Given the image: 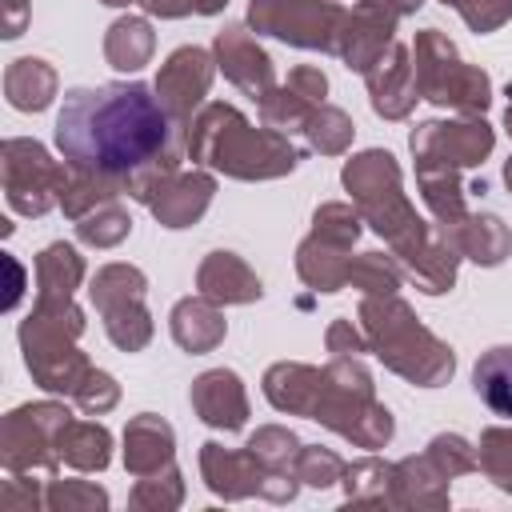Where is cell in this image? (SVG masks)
Masks as SVG:
<instances>
[{
	"mask_svg": "<svg viewBox=\"0 0 512 512\" xmlns=\"http://www.w3.org/2000/svg\"><path fill=\"white\" fill-rule=\"evenodd\" d=\"M308 420H320V424L336 428L340 436H348L364 448H380L392 436V416H388V408H380L372 400L368 372L356 360H344V356L324 368L320 396H316Z\"/></svg>",
	"mask_w": 512,
	"mask_h": 512,
	"instance_id": "5b68a950",
	"label": "cell"
},
{
	"mask_svg": "<svg viewBox=\"0 0 512 512\" xmlns=\"http://www.w3.org/2000/svg\"><path fill=\"white\" fill-rule=\"evenodd\" d=\"M212 80V60L204 48H176L168 56V64L156 76V92L164 100V108L172 112V120L184 128L192 120V108L204 100Z\"/></svg>",
	"mask_w": 512,
	"mask_h": 512,
	"instance_id": "7c38bea8",
	"label": "cell"
},
{
	"mask_svg": "<svg viewBox=\"0 0 512 512\" xmlns=\"http://www.w3.org/2000/svg\"><path fill=\"white\" fill-rule=\"evenodd\" d=\"M340 472H344L340 456L320 452V448H304V452H300V468H296V476H300V480H308V484L324 488V484H332Z\"/></svg>",
	"mask_w": 512,
	"mask_h": 512,
	"instance_id": "8d00e7d4",
	"label": "cell"
},
{
	"mask_svg": "<svg viewBox=\"0 0 512 512\" xmlns=\"http://www.w3.org/2000/svg\"><path fill=\"white\" fill-rule=\"evenodd\" d=\"M196 284H200V296H208L212 304H248V300H260V280L232 252H212L200 264Z\"/></svg>",
	"mask_w": 512,
	"mask_h": 512,
	"instance_id": "e0dca14e",
	"label": "cell"
},
{
	"mask_svg": "<svg viewBox=\"0 0 512 512\" xmlns=\"http://www.w3.org/2000/svg\"><path fill=\"white\" fill-rule=\"evenodd\" d=\"M200 464H204L208 488L220 492V496H240V484H236V480H244L248 492L264 488V484H260V480H264V472H260L264 464H260L252 452H224L220 444H204Z\"/></svg>",
	"mask_w": 512,
	"mask_h": 512,
	"instance_id": "ffe728a7",
	"label": "cell"
},
{
	"mask_svg": "<svg viewBox=\"0 0 512 512\" xmlns=\"http://www.w3.org/2000/svg\"><path fill=\"white\" fill-rule=\"evenodd\" d=\"M192 408L200 412L204 424L224 428V432H236V428L244 424V416H248V400H244L240 376L228 372V368L204 372V376L192 384Z\"/></svg>",
	"mask_w": 512,
	"mask_h": 512,
	"instance_id": "2e32d148",
	"label": "cell"
},
{
	"mask_svg": "<svg viewBox=\"0 0 512 512\" xmlns=\"http://www.w3.org/2000/svg\"><path fill=\"white\" fill-rule=\"evenodd\" d=\"M216 56H220L224 76H228L236 88H244L248 96L264 100V96L272 92V60H268V52H264L244 28L220 32V36H216Z\"/></svg>",
	"mask_w": 512,
	"mask_h": 512,
	"instance_id": "5bb4252c",
	"label": "cell"
},
{
	"mask_svg": "<svg viewBox=\"0 0 512 512\" xmlns=\"http://www.w3.org/2000/svg\"><path fill=\"white\" fill-rule=\"evenodd\" d=\"M252 24L296 48L336 52L344 12L332 0H252Z\"/></svg>",
	"mask_w": 512,
	"mask_h": 512,
	"instance_id": "ba28073f",
	"label": "cell"
},
{
	"mask_svg": "<svg viewBox=\"0 0 512 512\" xmlns=\"http://www.w3.org/2000/svg\"><path fill=\"white\" fill-rule=\"evenodd\" d=\"M384 4H388V8L396 12V16H404V12H416V8L424 4V0H384Z\"/></svg>",
	"mask_w": 512,
	"mask_h": 512,
	"instance_id": "60d3db41",
	"label": "cell"
},
{
	"mask_svg": "<svg viewBox=\"0 0 512 512\" xmlns=\"http://www.w3.org/2000/svg\"><path fill=\"white\" fill-rule=\"evenodd\" d=\"M392 28H396V12L384 0H360L340 24L336 52L348 60V68L368 72L384 56V48H392Z\"/></svg>",
	"mask_w": 512,
	"mask_h": 512,
	"instance_id": "8fae6325",
	"label": "cell"
},
{
	"mask_svg": "<svg viewBox=\"0 0 512 512\" xmlns=\"http://www.w3.org/2000/svg\"><path fill=\"white\" fill-rule=\"evenodd\" d=\"M172 336L184 352H212L224 340V320L212 308L208 296L200 300H180L172 308Z\"/></svg>",
	"mask_w": 512,
	"mask_h": 512,
	"instance_id": "44dd1931",
	"label": "cell"
},
{
	"mask_svg": "<svg viewBox=\"0 0 512 512\" xmlns=\"http://www.w3.org/2000/svg\"><path fill=\"white\" fill-rule=\"evenodd\" d=\"M344 188L352 192V200L360 204V212L368 216V224L392 240L396 256L408 260L424 240L428 228L424 220L412 212V204L400 192V168L388 152H360L344 164Z\"/></svg>",
	"mask_w": 512,
	"mask_h": 512,
	"instance_id": "277c9868",
	"label": "cell"
},
{
	"mask_svg": "<svg viewBox=\"0 0 512 512\" xmlns=\"http://www.w3.org/2000/svg\"><path fill=\"white\" fill-rule=\"evenodd\" d=\"M296 436L292 432H284V428H260L252 440H248V452L268 468V472H280V468H288V460L296 456Z\"/></svg>",
	"mask_w": 512,
	"mask_h": 512,
	"instance_id": "d6a6232c",
	"label": "cell"
},
{
	"mask_svg": "<svg viewBox=\"0 0 512 512\" xmlns=\"http://www.w3.org/2000/svg\"><path fill=\"white\" fill-rule=\"evenodd\" d=\"M8 100L16 104V108H24V112H40V108H48V100H52V88H56V76H52V68L44 64V60H16L12 68H8Z\"/></svg>",
	"mask_w": 512,
	"mask_h": 512,
	"instance_id": "4316f807",
	"label": "cell"
},
{
	"mask_svg": "<svg viewBox=\"0 0 512 512\" xmlns=\"http://www.w3.org/2000/svg\"><path fill=\"white\" fill-rule=\"evenodd\" d=\"M304 132H308L312 148H320V152H344L348 140H352V120L340 108H316L312 120L304 124Z\"/></svg>",
	"mask_w": 512,
	"mask_h": 512,
	"instance_id": "4dcf8cb0",
	"label": "cell"
},
{
	"mask_svg": "<svg viewBox=\"0 0 512 512\" xmlns=\"http://www.w3.org/2000/svg\"><path fill=\"white\" fill-rule=\"evenodd\" d=\"M476 396L504 420H512V344L488 348L472 368Z\"/></svg>",
	"mask_w": 512,
	"mask_h": 512,
	"instance_id": "cb8c5ba5",
	"label": "cell"
},
{
	"mask_svg": "<svg viewBox=\"0 0 512 512\" xmlns=\"http://www.w3.org/2000/svg\"><path fill=\"white\" fill-rule=\"evenodd\" d=\"M188 152L200 164H212L240 180H268L296 168V148L276 128H252L236 108L208 104L188 132Z\"/></svg>",
	"mask_w": 512,
	"mask_h": 512,
	"instance_id": "7a4b0ae2",
	"label": "cell"
},
{
	"mask_svg": "<svg viewBox=\"0 0 512 512\" xmlns=\"http://www.w3.org/2000/svg\"><path fill=\"white\" fill-rule=\"evenodd\" d=\"M348 264L352 260H344V244H332L316 232L296 252V268L316 292H336L340 284H348Z\"/></svg>",
	"mask_w": 512,
	"mask_h": 512,
	"instance_id": "603a6c76",
	"label": "cell"
},
{
	"mask_svg": "<svg viewBox=\"0 0 512 512\" xmlns=\"http://www.w3.org/2000/svg\"><path fill=\"white\" fill-rule=\"evenodd\" d=\"M104 56L112 68L120 72H136L148 64L152 56V28L140 20V16H124L108 28V40H104Z\"/></svg>",
	"mask_w": 512,
	"mask_h": 512,
	"instance_id": "484cf974",
	"label": "cell"
},
{
	"mask_svg": "<svg viewBox=\"0 0 512 512\" xmlns=\"http://www.w3.org/2000/svg\"><path fill=\"white\" fill-rule=\"evenodd\" d=\"M480 468H484L500 488H512V432L488 428V432L480 436Z\"/></svg>",
	"mask_w": 512,
	"mask_h": 512,
	"instance_id": "1f68e13d",
	"label": "cell"
},
{
	"mask_svg": "<svg viewBox=\"0 0 512 512\" xmlns=\"http://www.w3.org/2000/svg\"><path fill=\"white\" fill-rule=\"evenodd\" d=\"M360 324H364V336L376 348V356L392 372L408 376L412 384L432 388L444 376H452V352L428 328H420L412 320V308L404 300H396L392 292L368 296L360 304Z\"/></svg>",
	"mask_w": 512,
	"mask_h": 512,
	"instance_id": "3957f363",
	"label": "cell"
},
{
	"mask_svg": "<svg viewBox=\"0 0 512 512\" xmlns=\"http://www.w3.org/2000/svg\"><path fill=\"white\" fill-rule=\"evenodd\" d=\"M212 176L204 172H172L152 196H148V208L160 216L164 228H188L192 220H200V212L208 208L212 200Z\"/></svg>",
	"mask_w": 512,
	"mask_h": 512,
	"instance_id": "9a60e30c",
	"label": "cell"
},
{
	"mask_svg": "<svg viewBox=\"0 0 512 512\" xmlns=\"http://www.w3.org/2000/svg\"><path fill=\"white\" fill-rule=\"evenodd\" d=\"M364 344H368V336L352 332V324H348V320H336V324L328 328V348H332L336 356H348V352H364Z\"/></svg>",
	"mask_w": 512,
	"mask_h": 512,
	"instance_id": "ab89813d",
	"label": "cell"
},
{
	"mask_svg": "<svg viewBox=\"0 0 512 512\" xmlns=\"http://www.w3.org/2000/svg\"><path fill=\"white\" fill-rule=\"evenodd\" d=\"M504 124H508V132H512V84H508V112H504Z\"/></svg>",
	"mask_w": 512,
	"mask_h": 512,
	"instance_id": "7bdbcfd3",
	"label": "cell"
},
{
	"mask_svg": "<svg viewBox=\"0 0 512 512\" xmlns=\"http://www.w3.org/2000/svg\"><path fill=\"white\" fill-rule=\"evenodd\" d=\"M124 444H128V452H124L128 468L144 480L160 476V464H172V428L160 416L144 412L140 420H132L124 432Z\"/></svg>",
	"mask_w": 512,
	"mask_h": 512,
	"instance_id": "d6986e66",
	"label": "cell"
},
{
	"mask_svg": "<svg viewBox=\"0 0 512 512\" xmlns=\"http://www.w3.org/2000/svg\"><path fill=\"white\" fill-rule=\"evenodd\" d=\"M364 80H368V92H372V108L384 120H404L408 108L416 104V92H420L416 64H408V48H400V44H392L388 56H380L364 72Z\"/></svg>",
	"mask_w": 512,
	"mask_h": 512,
	"instance_id": "4fadbf2b",
	"label": "cell"
},
{
	"mask_svg": "<svg viewBox=\"0 0 512 512\" xmlns=\"http://www.w3.org/2000/svg\"><path fill=\"white\" fill-rule=\"evenodd\" d=\"M92 300L104 312V328L116 348L136 352L152 336V320L144 312V276L128 264H108L92 280Z\"/></svg>",
	"mask_w": 512,
	"mask_h": 512,
	"instance_id": "52a82bcc",
	"label": "cell"
},
{
	"mask_svg": "<svg viewBox=\"0 0 512 512\" xmlns=\"http://www.w3.org/2000/svg\"><path fill=\"white\" fill-rule=\"evenodd\" d=\"M316 236H324V240L348 248V244L360 236V220H356V212L344 208V204H324V208L316 212Z\"/></svg>",
	"mask_w": 512,
	"mask_h": 512,
	"instance_id": "836d02e7",
	"label": "cell"
},
{
	"mask_svg": "<svg viewBox=\"0 0 512 512\" xmlns=\"http://www.w3.org/2000/svg\"><path fill=\"white\" fill-rule=\"evenodd\" d=\"M8 264H12V292H8V308H12L16 296H20V264H16V260H8Z\"/></svg>",
	"mask_w": 512,
	"mask_h": 512,
	"instance_id": "b9f144b4",
	"label": "cell"
},
{
	"mask_svg": "<svg viewBox=\"0 0 512 512\" xmlns=\"http://www.w3.org/2000/svg\"><path fill=\"white\" fill-rule=\"evenodd\" d=\"M36 272H40V304L44 308H64V304H72V288L80 284L84 264L68 244H52L36 260Z\"/></svg>",
	"mask_w": 512,
	"mask_h": 512,
	"instance_id": "d4e9b609",
	"label": "cell"
},
{
	"mask_svg": "<svg viewBox=\"0 0 512 512\" xmlns=\"http://www.w3.org/2000/svg\"><path fill=\"white\" fill-rule=\"evenodd\" d=\"M72 396L80 400V408H88V412H104V408L116 404V384H112V376H104V372H88L84 384H80Z\"/></svg>",
	"mask_w": 512,
	"mask_h": 512,
	"instance_id": "74e56055",
	"label": "cell"
},
{
	"mask_svg": "<svg viewBox=\"0 0 512 512\" xmlns=\"http://www.w3.org/2000/svg\"><path fill=\"white\" fill-rule=\"evenodd\" d=\"M60 456L76 468H104L108 464V432L100 424H80V420H68L60 440H56Z\"/></svg>",
	"mask_w": 512,
	"mask_h": 512,
	"instance_id": "83f0119b",
	"label": "cell"
},
{
	"mask_svg": "<svg viewBox=\"0 0 512 512\" xmlns=\"http://www.w3.org/2000/svg\"><path fill=\"white\" fill-rule=\"evenodd\" d=\"M444 232L456 244V252L468 256V260H476V264H500L508 256V248H512L508 228L500 224V216H488V212L464 216L456 224H444Z\"/></svg>",
	"mask_w": 512,
	"mask_h": 512,
	"instance_id": "ac0fdd59",
	"label": "cell"
},
{
	"mask_svg": "<svg viewBox=\"0 0 512 512\" xmlns=\"http://www.w3.org/2000/svg\"><path fill=\"white\" fill-rule=\"evenodd\" d=\"M104 4H132V0H104Z\"/></svg>",
	"mask_w": 512,
	"mask_h": 512,
	"instance_id": "bcb514c9",
	"label": "cell"
},
{
	"mask_svg": "<svg viewBox=\"0 0 512 512\" xmlns=\"http://www.w3.org/2000/svg\"><path fill=\"white\" fill-rule=\"evenodd\" d=\"M456 12L468 20L472 32H492V28H500L508 20L512 0H464Z\"/></svg>",
	"mask_w": 512,
	"mask_h": 512,
	"instance_id": "d590c367",
	"label": "cell"
},
{
	"mask_svg": "<svg viewBox=\"0 0 512 512\" xmlns=\"http://www.w3.org/2000/svg\"><path fill=\"white\" fill-rule=\"evenodd\" d=\"M128 228H132V220L108 200V204H100L96 212H88V216H80V224H76V232L88 240V244H96V248H108V244H120L124 236H128Z\"/></svg>",
	"mask_w": 512,
	"mask_h": 512,
	"instance_id": "f546056e",
	"label": "cell"
},
{
	"mask_svg": "<svg viewBox=\"0 0 512 512\" xmlns=\"http://www.w3.org/2000/svg\"><path fill=\"white\" fill-rule=\"evenodd\" d=\"M504 180H508V188H512V156H508V164H504Z\"/></svg>",
	"mask_w": 512,
	"mask_h": 512,
	"instance_id": "ee69618b",
	"label": "cell"
},
{
	"mask_svg": "<svg viewBox=\"0 0 512 512\" xmlns=\"http://www.w3.org/2000/svg\"><path fill=\"white\" fill-rule=\"evenodd\" d=\"M320 380H324V372H316L308 364H276L264 376V392L280 412H304L308 416L316 396H320Z\"/></svg>",
	"mask_w": 512,
	"mask_h": 512,
	"instance_id": "7402d4cb",
	"label": "cell"
},
{
	"mask_svg": "<svg viewBox=\"0 0 512 512\" xmlns=\"http://www.w3.org/2000/svg\"><path fill=\"white\" fill-rule=\"evenodd\" d=\"M4 176H8L12 208H20L28 216H40V212L52 208V200H60L68 168H56L40 144L8 140L4 144Z\"/></svg>",
	"mask_w": 512,
	"mask_h": 512,
	"instance_id": "30bf717a",
	"label": "cell"
},
{
	"mask_svg": "<svg viewBox=\"0 0 512 512\" xmlns=\"http://www.w3.org/2000/svg\"><path fill=\"white\" fill-rule=\"evenodd\" d=\"M412 152H416V172H460L480 164L492 152V128L484 120H428L412 132Z\"/></svg>",
	"mask_w": 512,
	"mask_h": 512,
	"instance_id": "9c48e42d",
	"label": "cell"
},
{
	"mask_svg": "<svg viewBox=\"0 0 512 512\" xmlns=\"http://www.w3.org/2000/svg\"><path fill=\"white\" fill-rule=\"evenodd\" d=\"M416 84H420V96H428L432 104L456 108L464 116H480L492 100L488 76L464 64L436 28H424L416 36Z\"/></svg>",
	"mask_w": 512,
	"mask_h": 512,
	"instance_id": "8992f818",
	"label": "cell"
},
{
	"mask_svg": "<svg viewBox=\"0 0 512 512\" xmlns=\"http://www.w3.org/2000/svg\"><path fill=\"white\" fill-rule=\"evenodd\" d=\"M56 148L68 168L148 196L176 172L180 124L148 84L72 88L56 116Z\"/></svg>",
	"mask_w": 512,
	"mask_h": 512,
	"instance_id": "6da1fadb",
	"label": "cell"
},
{
	"mask_svg": "<svg viewBox=\"0 0 512 512\" xmlns=\"http://www.w3.org/2000/svg\"><path fill=\"white\" fill-rule=\"evenodd\" d=\"M444 4H452V8H460V4H464V0H444Z\"/></svg>",
	"mask_w": 512,
	"mask_h": 512,
	"instance_id": "f6af8a7d",
	"label": "cell"
},
{
	"mask_svg": "<svg viewBox=\"0 0 512 512\" xmlns=\"http://www.w3.org/2000/svg\"><path fill=\"white\" fill-rule=\"evenodd\" d=\"M348 284L364 288L368 296H388L400 288V268L380 252H364L348 264Z\"/></svg>",
	"mask_w": 512,
	"mask_h": 512,
	"instance_id": "f1b7e54d",
	"label": "cell"
},
{
	"mask_svg": "<svg viewBox=\"0 0 512 512\" xmlns=\"http://www.w3.org/2000/svg\"><path fill=\"white\" fill-rule=\"evenodd\" d=\"M428 460L444 472V476H456V472H468L476 460H472V452H468V444L460 440V436H436L432 444H428Z\"/></svg>",
	"mask_w": 512,
	"mask_h": 512,
	"instance_id": "e575fe53",
	"label": "cell"
},
{
	"mask_svg": "<svg viewBox=\"0 0 512 512\" xmlns=\"http://www.w3.org/2000/svg\"><path fill=\"white\" fill-rule=\"evenodd\" d=\"M140 4L156 16H188V12L208 16V12H220L228 0H140Z\"/></svg>",
	"mask_w": 512,
	"mask_h": 512,
	"instance_id": "f35d334b",
	"label": "cell"
}]
</instances>
